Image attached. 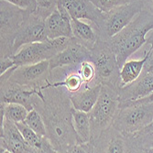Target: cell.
<instances>
[{
    "label": "cell",
    "instance_id": "cell-1",
    "mask_svg": "<svg viewBox=\"0 0 153 153\" xmlns=\"http://www.w3.org/2000/svg\"><path fill=\"white\" fill-rule=\"evenodd\" d=\"M153 27V11L143 8L136 18L117 34L106 41L121 66L146 44V36Z\"/></svg>",
    "mask_w": 153,
    "mask_h": 153
},
{
    "label": "cell",
    "instance_id": "cell-2",
    "mask_svg": "<svg viewBox=\"0 0 153 153\" xmlns=\"http://www.w3.org/2000/svg\"><path fill=\"white\" fill-rule=\"evenodd\" d=\"M153 121V102L149 95L134 101H122L112 126L124 134H136Z\"/></svg>",
    "mask_w": 153,
    "mask_h": 153
},
{
    "label": "cell",
    "instance_id": "cell-3",
    "mask_svg": "<svg viewBox=\"0 0 153 153\" xmlns=\"http://www.w3.org/2000/svg\"><path fill=\"white\" fill-rule=\"evenodd\" d=\"M117 88L102 85L100 95L93 109L89 112L92 128V138L94 140L112 125L119 109Z\"/></svg>",
    "mask_w": 153,
    "mask_h": 153
},
{
    "label": "cell",
    "instance_id": "cell-4",
    "mask_svg": "<svg viewBox=\"0 0 153 153\" xmlns=\"http://www.w3.org/2000/svg\"><path fill=\"white\" fill-rule=\"evenodd\" d=\"M90 60L96 70V82L120 87V66L112 48L106 40L98 39L91 49Z\"/></svg>",
    "mask_w": 153,
    "mask_h": 153
},
{
    "label": "cell",
    "instance_id": "cell-5",
    "mask_svg": "<svg viewBox=\"0 0 153 153\" xmlns=\"http://www.w3.org/2000/svg\"><path fill=\"white\" fill-rule=\"evenodd\" d=\"M73 37H60L23 46L12 57L15 66H23L50 60L72 42Z\"/></svg>",
    "mask_w": 153,
    "mask_h": 153
},
{
    "label": "cell",
    "instance_id": "cell-6",
    "mask_svg": "<svg viewBox=\"0 0 153 153\" xmlns=\"http://www.w3.org/2000/svg\"><path fill=\"white\" fill-rule=\"evenodd\" d=\"M30 13L1 0V59L13 56L14 39Z\"/></svg>",
    "mask_w": 153,
    "mask_h": 153
},
{
    "label": "cell",
    "instance_id": "cell-7",
    "mask_svg": "<svg viewBox=\"0 0 153 153\" xmlns=\"http://www.w3.org/2000/svg\"><path fill=\"white\" fill-rule=\"evenodd\" d=\"M144 8L141 0L122 5L105 13L103 25L98 30L99 39L107 40L127 27Z\"/></svg>",
    "mask_w": 153,
    "mask_h": 153
},
{
    "label": "cell",
    "instance_id": "cell-8",
    "mask_svg": "<svg viewBox=\"0 0 153 153\" xmlns=\"http://www.w3.org/2000/svg\"><path fill=\"white\" fill-rule=\"evenodd\" d=\"M94 152L126 153L136 152L133 134H124L115 128L112 125L104 130L98 137L91 140Z\"/></svg>",
    "mask_w": 153,
    "mask_h": 153
},
{
    "label": "cell",
    "instance_id": "cell-9",
    "mask_svg": "<svg viewBox=\"0 0 153 153\" xmlns=\"http://www.w3.org/2000/svg\"><path fill=\"white\" fill-rule=\"evenodd\" d=\"M45 18L34 12L27 18L14 39L12 52L16 54L23 46L49 39L45 27Z\"/></svg>",
    "mask_w": 153,
    "mask_h": 153
},
{
    "label": "cell",
    "instance_id": "cell-10",
    "mask_svg": "<svg viewBox=\"0 0 153 153\" xmlns=\"http://www.w3.org/2000/svg\"><path fill=\"white\" fill-rule=\"evenodd\" d=\"M1 148L0 152L36 153L37 150L27 143L17 124L6 118L1 119Z\"/></svg>",
    "mask_w": 153,
    "mask_h": 153
},
{
    "label": "cell",
    "instance_id": "cell-11",
    "mask_svg": "<svg viewBox=\"0 0 153 153\" xmlns=\"http://www.w3.org/2000/svg\"><path fill=\"white\" fill-rule=\"evenodd\" d=\"M41 90L22 86L8 80L1 81V103L21 104L30 111L35 107Z\"/></svg>",
    "mask_w": 153,
    "mask_h": 153
},
{
    "label": "cell",
    "instance_id": "cell-12",
    "mask_svg": "<svg viewBox=\"0 0 153 153\" xmlns=\"http://www.w3.org/2000/svg\"><path fill=\"white\" fill-rule=\"evenodd\" d=\"M68 10L72 19L87 20L97 30L103 25L105 13L100 10L90 0H59Z\"/></svg>",
    "mask_w": 153,
    "mask_h": 153
},
{
    "label": "cell",
    "instance_id": "cell-13",
    "mask_svg": "<svg viewBox=\"0 0 153 153\" xmlns=\"http://www.w3.org/2000/svg\"><path fill=\"white\" fill-rule=\"evenodd\" d=\"M90 58L91 50L77 42L73 37V40L70 44L49 60L50 72L60 67L78 65L83 61L90 60Z\"/></svg>",
    "mask_w": 153,
    "mask_h": 153
},
{
    "label": "cell",
    "instance_id": "cell-14",
    "mask_svg": "<svg viewBox=\"0 0 153 153\" xmlns=\"http://www.w3.org/2000/svg\"><path fill=\"white\" fill-rule=\"evenodd\" d=\"M117 91L120 102L145 98L153 93V74L142 72L137 79L127 85L120 86Z\"/></svg>",
    "mask_w": 153,
    "mask_h": 153
},
{
    "label": "cell",
    "instance_id": "cell-15",
    "mask_svg": "<svg viewBox=\"0 0 153 153\" xmlns=\"http://www.w3.org/2000/svg\"><path fill=\"white\" fill-rule=\"evenodd\" d=\"M102 83L85 86L75 93L70 94V100L74 109L89 113L100 95Z\"/></svg>",
    "mask_w": 153,
    "mask_h": 153
},
{
    "label": "cell",
    "instance_id": "cell-16",
    "mask_svg": "<svg viewBox=\"0 0 153 153\" xmlns=\"http://www.w3.org/2000/svg\"><path fill=\"white\" fill-rule=\"evenodd\" d=\"M72 19H65L56 8L53 10L45 19V27L47 36L50 39L60 37H73L71 27Z\"/></svg>",
    "mask_w": 153,
    "mask_h": 153
},
{
    "label": "cell",
    "instance_id": "cell-17",
    "mask_svg": "<svg viewBox=\"0 0 153 153\" xmlns=\"http://www.w3.org/2000/svg\"><path fill=\"white\" fill-rule=\"evenodd\" d=\"M71 27L73 37L76 39L77 42L82 44L90 50L99 39L98 30L91 23L87 24L81 19H72Z\"/></svg>",
    "mask_w": 153,
    "mask_h": 153
},
{
    "label": "cell",
    "instance_id": "cell-18",
    "mask_svg": "<svg viewBox=\"0 0 153 153\" xmlns=\"http://www.w3.org/2000/svg\"><path fill=\"white\" fill-rule=\"evenodd\" d=\"M145 46V45H144ZM144 50V57L140 60H130L125 62L119 72V77H120V86L127 85L128 83L134 82L136 79H137L140 76V74L143 72L144 64L148 59V56L149 54V48L146 46Z\"/></svg>",
    "mask_w": 153,
    "mask_h": 153
},
{
    "label": "cell",
    "instance_id": "cell-19",
    "mask_svg": "<svg viewBox=\"0 0 153 153\" xmlns=\"http://www.w3.org/2000/svg\"><path fill=\"white\" fill-rule=\"evenodd\" d=\"M72 123L77 137L78 143H86L91 141L92 128L89 113L72 108Z\"/></svg>",
    "mask_w": 153,
    "mask_h": 153
},
{
    "label": "cell",
    "instance_id": "cell-20",
    "mask_svg": "<svg viewBox=\"0 0 153 153\" xmlns=\"http://www.w3.org/2000/svg\"><path fill=\"white\" fill-rule=\"evenodd\" d=\"M16 124L27 143L35 149L37 152H57L48 137L37 134L24 122H19Z\"/></svg>",
    "mask_w": 153,
    "mask_h": 153
},
{
    "label": "cell",
    "instance_id": "cell-21",
    "mask_svg": "<svg viewBox=\"0 0 153 153\" xmlns=\"http://www.w3.org/2000/svg\"><path fill=\"white\" fill-rule=\"evenodd\" d=\"M79 65V64H78ZM78 65H73L69 67V70L67 73V75L62 81H58L55 82H51L49 86H53V87H64L65 90L68 93H75L79 91L80 89L82 88V85H85L82 78L81 77L80 74L78 71H73L74 69L78 68Z\"/></svg>",
    "mask_w": 153,
    "mask_h": 153
},
{
    "label": "cell",
    "instance_id": "cell-22",
    "mask_svg": "<svg viewBox=\"0 0 153 153\" xmlns=\"http://www.w3.org/2000/svg\"><path fill=\"white\" fill-rule=\"evenodd\" d=\"M30 111L21 104L1 103V119L6 118L12 122H24Z\"/></svg>",
    "mask_w": 153,
    "mask_h": 153
},
{
    "label": "cell",
    "instance_id": "cell-23",
    "mask_svg": "<svg viewBox=\"0 0 153 153\" xmlns=\"http://www.w3.org/2000/svg\"><path fill=\"white\" fill-rule=\"evenodd\" d=\"M24 123L32 130H34L37 134L43 137H47V128L45 121L41 114L36 108H33L30 111Z\"/></svg>",
    "mask_w": 153,
    "mask_h": 153
},
{
    "label": "cell",
    "instance_id": "cell-24",
    "mask_svg": "<svg viewBox=\"0 0 153 153\" xmlns=\"http://www.w3.org/2000/svg\"><path fill=\"white\" fill-rule=\"evenodd\" d=\"M133 136L136 152L153 153V131L141 130Z\"/></svg>",
    "mask_w": 153,
    "mask_h": 153
},
{
    "label": "cell",
    "instance_id": "cell-25",
    "mask_svg": "<svg viewBox=\"0 0 153 153\" xmlns=\"http://www.w3.org/2000/svg\"><path fill=\"white\" fill-rule=\"evenodd\" d=\"M77 71L83 80L85 85H93L96 82V70L94 62L91 60L82 62L77 68Z\"/></svg>",
    "mask_w": 153,
    "mask_h": 153
},
{
    "label": "cell",
    "instance_id": "cell-26",
    "mask_svg": "<svg viewBox=\"0 0 153 153\" xmlns=\"http://www.w3.org/2000/svg\"><path fill=\"white\" fill-rule=\"evenodd\" d=\"M90 1H92L100 10L107 13L115 7L137 1V0H90Z\"/></svg>",
    "mask_w": 153,
    "mask_h": 153
},
{
    "label": "cell",
    "instance_id": "cell-27",
    "mask_svg": "<svg viewBox=\"0 0 153 153\" xmlns=\"http://www.w3.org/2000/svg\"><path fill=\"white\" fill-rule=\"evenodd\" d=\"M59 0H37L38 8L36 13L43 18H47L50 14L57 8Z\"/></svg>",
    "mask_w": 153,
    "mask_h": 153
},
{
    "label": "cell",
    "instance_id": "cell-28",
    "mask_svg": "<svg viewBox=\"0 0 153 153\" xmlns=\"http://www.w3.org/2000/svg\"><path fill=\"white\" fill-rule=\"evenodd\" d=\"M4 1H7L21 9H24L30 14L36 12L38 8L37 0H4Z\"/></svg>",
    "mask_w": 153,
    "mask_h": 153
},
{
    "label": "cell",
    "instance_id": "cell-29",
    "mask_svg": "<svg viewBox=\"0 0 153 153\" xmlns=\"http://www.w3.org/2000/svg\"><path fill=\"white\" fill-rule=\"evenodd\" d=\"M15 67V63L12 59V57H7L1 59L0 62V74H5L7 71H8L9 69Z\"/></svg>",
    "mask_w": 153,
    "mask_h": 153
},
{
    "label": "cell",
    "instance_id": "cell-30",
    "mask_svg": "<svg viewBox=\"0 0 153 153\" xmlns=\"http://www.w3.org/2000/svg\"><path fill=\"white\" fill-rule=\"evenodd\" d=\"M143 72L153 74V50H151L150 48H149V54L148 56V59L144 64Z\"/></svg>",
    "mask_w": 153,
    "mask_h": 153
},
{
    "label": "cell",
    "instance_id": "cell-31",
    "mask_svg": "<svg viewBox=\"0 0 153 153\" xmlns=\"http://www.w3.org/2000/svg\"><path fill=\"white\" fill-rule=\"evenodd\" d=\"M145 46L149 47L151 50H153V27L148 32L146 36V44Z\"/></svg>",
    "mask_w": 153,
    "mask_h": 153
},
{
    "label": "cell",
    "instance_id": "cell-32",
    "mask_svg": "<svg viewBox=\"0 0 153 153\" xmlns=\"http://www.w3.org/2000/svg\"><path fill=\"white\" fill-rule=\"evenodd\" d=\"M144 8H148L151 11H153V0H141Z\"/></svg>",
    "mask_w": 153,
    "mask_h": 153
},
{
    "label": "cell",
    "instance_id": "cell-33",
    "mask_svg": "<svg viewBox=\"0 0 153 153\" xmlns=\"http://www.w3.org/2000/svg\"><path fill=\"white\" fill-rule=\"evenodd\" d=\"M143 130H147V131H153V121L149 125V126H148L146 128H144Z\"/></svg>",
    "mask_w": 153,
    "mask_h": 153
},
{
    "label": "cell",
    "instance_id": "cell-34",
    "mask_svg": "<svg viewBox=\"0 0 153 153\" xmlns=\"http://www.w3.org/2000/svg\"><path fill=\"white\" fill-rule=\"evenodd\" d=\"M149 99H150V100H151V101L153 102V93H152V94H151L149 95Z\"/></svg>",
    "mask_w": 153,
    "mask_h": 153
}]
</instances>
